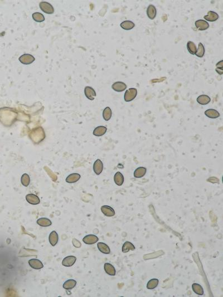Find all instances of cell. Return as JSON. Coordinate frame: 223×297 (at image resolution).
Segmentation results:
<instances>
[{
	"label": "cell",
	"instance_id": "cell-1",
	"mask_svg": "<svg viewBox=\"0 0 223 297\" xmlns=\"http://www.w3.org/2000/svg\"><path fill=\"white\" fill-rule=\"evenodd\" d=\"M137 90L135 88H129L124 94V100L126 102H131L136 97Z\"/></svg>",
	"mask_w": 223,
	"mask_h": 297
},
{
	"label": "cell",
	"instance_id": "cell-2",
	"mask_svg": "<svg viewBox=\"0 0 223 297\" xmlns=\"http://www.w3.org/2000/svg\"><path fill=\"white\" fill-rule=\"evenodd\" d=\"M39 6L44 13L48 14H52L54 13V7L51 4L47 2H41Z\"/></svg>",
	"mask_w": 223,
	"mask_h": 297
},
{
	"label": "cell",
	"instance_id": "cell-3",
	"mask_svg": "<svg viewBox=\"0 0 223 297\" xmlns=\"http://www.w3.org/2000/svg\"><path fill=\"white\" fill-rule=\"evenodd\" d=\"M35 59L30 54H25L21 55L19 58V61L23 64L29 65L35 61Z\"/></svg>",
	"mask_w": 223,
	"mask_h": 297
},
{
	"label": "cell",
	"instance_id": "cell-4",
	"mask_svg": "<svg viewBox=\"0 0 223 297\" xmlns=\"http://www.w3.org/2000/svg\"><path fill=\"white\" fill-rule=\"evenodd\" d=\"M29 264L30 266L34 269H41L44 267V265L42 261L37 259H32L29 260Z\"/></svg>",
	"mask_w": 223,
	"mask_h": 297
},
{
	"label": "cell",
	"instance_id": "cell-5",
	"mask_svg": "<svg viewBox=\"0 0 223 297\" xmlns=\"http://www.w3.org/2000/svg\"><path fill=\"white\" fill-rule=\"evenodd\" d=\"M77 260L74 256H68L65 257L62 261V265L65 267H71L74 264Z\"/></svg>",
	"mask_w": 223,
	"mask_h": 297
},
{
	"label": "cell",
	"instance_id": "cell-6",
	"mask_svg": "<svg viewBox=\"0 0 223 297\" xmlns=\"http://www.w3.org/2000/svg\"><path fill=\"white\" fill-rule=\"evenodd\" d=\"M103 169V162L99 159L95 161L94 165H93V170L96 174L99 175L102 172Z\"/></svg>",
	"mask_w": 223,
	"mask_h": 297
},
{
	"label": "cell",
	"instance_id": "cell-7",
	"mask_svg": "<svg viewBox=\"0 0 223 297\" xmlns=\"http://www.w3.org/2000/svg\"><path fill=\"white\" fill-rule=\"evenodd\" d=\"M84 93L88 99L93 100L96 97V93L93 88L91 87H86L84 89Z\"/></svg>",
	"mask_w": 223,
	"mask_h": 297
},
{
	"label": "cell",
	"instance_id": "cell-8",
	"mask_svg": "<svg viewBox=\"0 0 223 297\" xmlns=\"http://www.w3.org/2000/svg\"><path fill=\"white\" fill-rule=\"evenodd\" d=\"M98 238L94 235H88L83 239V242L86 244L91 245L96 243L98 241Z\"/></svg>",
	"mask_w": 223,
	"mask_h": 297
},
{
	"label": "cell",
	"instance_id": "cell-9",
	"mask_svg": "<svg viewBox=\"0 0 223 297\" xmlns=\"http://www.w3.org/2000/svg\"><path fill=\"white\" fill-rule=\"evenodd\" d=\"M26 200L29 203L32 205H37L40 203L39 197L34 194H28L26 196Z\"/></svg>",
	"mask_w": 223,
	"mask_h": 297
},
{
	"label": "cell",
	"instance_id": "cell-10",
	"mask_svg": "<svg viewBox=\"0 0 223 297\" xmlns=\"http://www.w3.org/2000/svg\"><path fill=\"white\" fill-rule=\"evenodd\" d=\"M195 26L200 31L206 30L209 27V24L207 21L198 20L195 22Z\"/></svg>",
	"mask_w": 223,
	"mask_h": 297
},
{
	"label": "cell",
	"instance_id": "cell-11",
	"mask_svg": "<svg viewBox=\"0 0 223 297\" xmlns=\"http://www.w3.org/2000/svg\"><path fill=\"white\" fill-rule=\"evenodd\" d=\"M156 14L157 10L156 7L152 4H149L147 9V15L149 19L153 20L156 16Z\"/></svg>",
	"mask_w": 223,
	"mask_h": 297
},
{
	"label": "cell",
	"instance_id": "cell-12",
	"mask_svg": "<svg viewBox=\"0 0 223 297\" xmlns=\"http://www.w3.org/2000/svg\"><path fill=\"white\" fill-rule=\"evenodd\" d=\"M101 211L105 216L111 217L115 215V211L113 208L109 206H103L101 207Z\"/></svg>",
	"mask_w": 223,
	"mask_h": 297
},
{
	"label": "cell",
	"instance_id": "cell-13",
	"mask_svg": "<svg viewBox=\"0 0 223 297\" xmlns=\"http://www.w3.org/2000/svg\"><path fill=\"white\" fill-rule=\"evenodd\" d=\"M111 88L114 91L118 92H120L125 91V89L127 88V85L123 82H115L112 85Z\"/></svg>",
	"mask_w": 223,
	"mask_h": 297
},
{
	"label": "cell",
	"instance_id": "cell-14",
	"mask_svg": "<svg viewBox=\"0 0 223 297\" xmlns=\"http://www.w3.org/2000/svg\"><path fill=\"white\" fill-rule=\"evenodd\" d=\"M204 18L207 21L214 22L216 21L219 19V15L217 13L210 11L207 13V15L204 17Z\"/></svg>",
	"mask_w": 223,
	"mask_h": 297
},
{
	"label": "cell",
	"instance_id": "cell-15",
	"mask_svg": "<svg viewBox=\"0 0 223 297\" xmlns=\"http://www.w3.org/2000/svg\"><path fill=\"white\" fill-rule=\"evenodd\" d=\"M49 240L50 243L53 247H54L56 245V244L58 243V240H59V237H58V234L56 231H52L50 234Z\"/></svg>",
	"mask_w": 223,
	"mask_h": 297
},
{
	"label": "cell",
	"instance_id": "cell-16",
	"mask_svg": "<svg viewBox=\"0 0 223 297\" xmlns=\"http://www.w3.org/2000/svg\"><path fill=\"white\" fill-rule=\"evenodd\" d=\"M104 268L105 270V272L108 275H112V276H114L116 275V269L111 264H109V263H105L104 266Z\"/></svg>",
	"mask_w": 223,
	"mask_h": 297
},
{
	"label": "cell",
	"instance_id": "cell-17",
	"mask_svg": "<svg viewBox=\"0 0 223 297\" xmlns=\"http://www.w3.org/2000/svg\"><path fill=\"white\" fill-rule=\"evenodd\" d=\"M80 178V175L78 173H72L69 174L67 177H66V182L69 183H73L75 182L78 181Z\"/></svg>",
	"mask_w": 223,
	"mask_h": 297
},
{
	"label": "cell",
	"instance_id": "cell-18",
	"mask_svg": "<svg viewBox=\"0 0 223 297\" xmlns=\"http://www.w3.org/2000/svg\"><path fill=\"white\" fill-rule=\"evenodd\" d=\"M107 129L104 126H99L95 128L93 131V134L95 136H102L106 134Z\"/></svg>",
	"mask_w": 223,
	"mask_h": 297
},
{
	"label": "cell",
	"instance_id": "cell-19",
	"mask_svg": "<svg viewBox=\"0 0 223 297\" xmlns=\"http://www.w3.org/2000/svg\"><path fill=\"white\" fill-rule=\"evenodd\" d=\"M147 169L143 167L137 168L134 172V177L135 178L143 177L146 173Z\"/></svg>",
	"mask_w": 223,
	"mask_h": 297
},
{
	"label": "cell",
	"instance_id": "cell-20",
	"mask_svg": "<svg viewBox=\"0 0 223 297\" xmlns=\"http://www.w3.org/2000/svg\"><path fill=\"white\" fill-rule=\"evenodd\" d=\"M97 247L99 249V251L106 254H108L111 252L110 248L108 246L107 244H106L104 243H98L97 244Z\"/></svg>",
	"mask_w": 223,
	"mask_h": 297
},
{
	"label": "cell",
	"instance_id": "cell-21",
	"mask_svg": "<svg viewBox=\"0 0 223 297\" xmlns=\"http://www.w3.org/2000/svg\"><path fill=\"white\" fill-rule=\"evenodd\" d=\"M114 181L117 185L122 186L124 182V177L123 174L120 172H117L114 177Z\"/></svg>",
	"mask_w": 223,
	"mask_h": 297
},
{
	"label": "cell",
	"instance_id": "cell-22",
	"mask_svg": "<svg viewBox=\"0 0 223 297\" xmlns=\"http://www.w3.org/2000/svg\"><path fill=\"white\" fill-rule=\"evenodd\" d=\"M210 98L207 95H201L198 97L197 102L201 105H207L210 102Z\"/></svg>",
	"mask_w": 223,
	"mask_h": 297
},
{
	"label": "cell",
	"instance_id": "cell-23",
	"mask_svg": "<svg viewBox=\"0 0 223 297\" xmlns=\"http://www.w3.org/2000/svg\"><path fill=\"white\" fill-rule=\"evenodd\" d=\"M37 223L42 227H48L50 226L52 224V223L49 219L45 218H42L37 220Z\"/></svg>",
	"mask_w": 223,
	"mask_h": 297
},
{
	"label": "cell",
	"instance_id": "cell-24",
	"mask_svg": "<svg viewBox=\"0 0 223 297\" xmlns=\"http://www.w3.org/2000/svg\"><path fill=\"white\" fill-rule=\"evenodd\" d=\"M205 114L210 118H217L220 117V113L217 111L213 109H207L205 111Z\"/></svg>",
	"mask_w": 223,
	"mask_h": 297
},
{
	"label": "cell",
	"instance_id": "cell-25",
	"mask_svg": "<svg viewBox=\"0 0 223 297\" xmlns=\"http://www.w3.org/2000/svg\"><path fill=\"white\" fill-rule=\"evenodd\" d=\"M135 250V247L133 244L129 241H126L122 247V252L126 253L129 251H133Z\"/></svg>",
	"mask_w": 223,
	"mask_h": 297
},
{
	"label": "cell",
	"instance_id": "cell-26",
	"mask_svg": "<svg viewBox=\"0 0 223 297\" xmlns=\"http://www.w3.org/2000/svg\"><path fill=\"white\" fill-rule=\"evenodd\" d=\"M77 284V281L73 279L66 281L63 284V288L66 290H70L74 288Z\"/></svg>",
	"mask_w": 223,
	"mask_h": 297
},
{
	"label": "cell",
	"instance_id": "cell-27",
	"mask_svg": "<svg viewBox=\"0 0 223 297\" xmlns=\"http://www.w3.org/2000/svg\"><path fill=\"white\" fill-rule=\"evenodd\" d=\"M120 26L122 29H124V30H129L132 29L135 26V24L132 21H124L120 24Z\"/></svg>",
	"mask_w": 223,
	"mask_h": 297
},
{
	"label": "cell",
	"instance_id": "cell-28",
	"mask_svg": "<svg viewBox=\"0 0 223 297\" xmlns=\"http://www.w3.org/2000/svg\"><path fill=\"white\" fill-rule=\"evenodd\" d=\"M192 289L194 292V293L198 295L202 296L204 294V289L201 285L197 283H194L192 285Z\"/></svg>",
	"mask_w": 223,
	"mask_h": 297
},
{
	"label": "cell",
	"instance_id": "cell-29",
	"mask_svg": "<svg viewBox=\"0 0 223 297\" xmlns=\"http://www.w3.org/2000/svg\"><path fill=\"white\" fill-rule=\"evenodd\" d=\"M187 49L188 51H189L190 54L192 55H195L197 51V48L194 42H193L189 41L187 44Z\"/></svg>",
	"mask_w": 223,
	"mask_h": 297
},
{
	"label": "cell",
	"instance_id": "cell-30",
	"mask_svg": "<svg viewBox=\"0 0 223 297\" xmlns=\"http://www.w3.org/2000/svg\"><path fill=\"white\" fill-rule=\"evenodd\" d=\"M111 109L109 107H106L104 109L103 111V117L104 120L106 121H108L111 118Z\"/></svg>",
	"mask_w": 223,
	"mask_h": 297
},
{
	"label": "cell",
	"instance_id": "cell-31",
	"mask_svg": "<svg viewBox=\"0 0 223 297\" xmlns=\"http://www.w3.org/2000/svg\"><path fill=\"white\" fill-rule=\"evenodd\" d=\"M205 54V48L201 42L198 44V48L195 55L199 58H202Z\"/></svg>",
	"mask_w": 223,
	"mask_h": 297
},
{
	"label": "cell",
	"instance_id": "cell-32",
	"mask_svg": "<svg viewBox=\"0 0 223 297\" xmlns=\"http://www.w3.org/2000/svg\"><path fill=\"white\" fill-rule=\"evenodd\" d=\"M21 182L22 185L24 186L27 187L29 185L30 182V178L29 176V174L24 173L22 174L21 176Z\"/></svg>",
	"mask_w": 223,
	"mask_h": 297
},
{
	"label": "cell",
	"instance_id": "cell-33",
	"mask_svg": "<svg viewBox=\"0 0 223 297\" xmlns=\"http://www.w3.org/2000/svg\"><path fill=\"white\" fill-rule=\"evenodd\" d=\"M158 284V280L157 279H152L149 281L147 284V288L149 289H155Z\"/></svg>",
	"mask_w": 223,
	"mask_h": 297
},
{
	"label": "cell",
	"instance_id": "cell-34",
	"mask_svg": "<svg viewBox=\"0 0 223 297\" xmlns=\"http://www.w3.org/2000/svg\"><path fill=\"white\" fill-rule=\"evenodd\" d=\"M33 18L34 21L38 22H42L45 20L44 15L40 13H35L33 14Z\"/></svg>",
	"mask_w": 223,
	"mask_h": 297
},
{
	"label": "cell",
	"instance_id": "cell-35",
	"mask_svg": "<svg viewBox=\"0 0 223 297\" xmlns=\"http://www.w3.org/2000/svg\"><path fill=\"white\" fill-rule=\"evenodd\" d=\"M223 60L218 62L216 64V72L220 75H222L223 73Z\"/></svg>",
	"mask_w": 223,
	"mask_h": 297
},
{
	"label": "cell",
	"instance_id": "cell-36",
	"mask_svg": "<svg viewBox=\"0 0 223 297\" xmlns=\"http://www.w3.org/2000/svg\"><path fill=\"white\" fill-rule=\"evenodd\" d=\"M73 245L75 246L76 248H77V244L81 245V244L80 243V241H78V240L77 239H75L73 240ZM79 246H80V245H79Z\"/></svg>",
	"mask_w": 223,
	"mask_h": 297
}]
</instances>
